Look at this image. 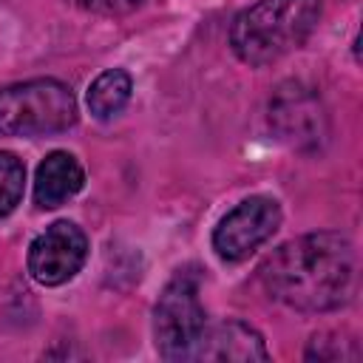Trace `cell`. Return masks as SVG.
<instances>
[{
  "instance_id": "cell-1",
  "label": "cell",
  "mask_w": 363,
  "mask_h": 363,
  "mask_svg": "<svg viewBox=\"0 0 363 363\" xmlns=\"http://www.w3.org/2000/svg\"><path fill=\"white\" fill-rule=\"evenodd\" d=\"M258 272L272 301L295 312H332L354 295L357 252L340 233H309L281 244Z\"/></svg>"
},
{
  "instance_id": "cell-2",
  "label": "cell",
  "mask_w": 363,
  "mask_h": 363,
  "mask_svg": "<svg viewBox=\"0 0 363 363\" xmlns=\"http://www.w3.org/2000/svg\"><path fill=\"white\" fill-rule=\"evenodd\" d=\"M320 11V0H258L235 14L230 45L241 62L252 68L269 65L312 37Z\"/></svg>"
},
{
  "instance_id": "cell-3",
  "label": "cell",
  "mask_w": 363,
  "mask_h": 363,
  "mask_svg": "<svg viewBox=\"0 0 363 363\" xmlns=\"http://www.w3.org/2000/svg\"><path fill=\"white\" fill-rule=\"evenodd\" d=\"M77 122L74 91L51 77L0 88V136H45Z\"/></svg>"
},
{
  "instance_id": "cell-4",
  "label": "cell",
  "mask_w": 363,
  "mask_h": 363,
  "mask_svg": "<svg viewBox=\"0 0 363 363\" xmlns=\"http://www.w3.org/2000/svg\"><path fill=\"white\" fill-rule=\"evenodd\" d=\"M207 315L199 301V275L176 272L153 306L156 352L164 360H196Z\"/></svg>"
},
{
  "instance_id": "cell-5",
  "label": "cell",
  "mask_w": 363,
  "mask_h": 363,
  "mask_svg": "<svg viewBox=\"0 0 363 363\" xmlns=\"http://www.w3.org/2000/svg\"><path fill=\"white\" fill-rule=\"evenodd\" d=\"M281 227V204L269 196H250L238 201L213 230V250L221 261L250 258Z\"/></svg>"
},
{
  "instance_id": "cell-6",
  "label": "cell",
  "mask_w": 363,
  "mask_h": 363,
  "mask_svg": "<svg viewBox=\"0 0 363 363\" xmlns=\"http://www.w3.org/2000/svg\"><path fill=\"white\" fill-rule=\"evenodd\" d=\"M269 128L295 150H318L329 133L326 111L312 88L286 82L269 99Z\"/></svg>"
},
{
  "instance_id": "cell-7",
  "label": "cell",
  "mask_w": 363,
  "mask_h": 363,
  "mask_svg": "<svg viewBox=\"0 0 363 363\" xmlns=\"http://www.w3.org/2000/svg\"><path fill=\"white\" fill-rule=\"evenodd\" d=\"M88 258V235L74 221L48 224L28 247V272L43 286L71 281Z\"/></svg>"
},
{
  "instance_id": "cell-8",
  "label": "cell",
  "mask_w": 363,
  "mask_h": 363,
  "mask_svg": "<svg viewBox=\"0 0 363 363\" xmlns=\"http://www.w3.org/2000/svg\"><path fill=\"white\" fill-rule=\"evenodd\" d=\"M267 343L261 332L241 320L207 323L196 349V360H218V363H252L267 360Z\"/></svg>"
},
{
  "instance_id": "cell-9",
  "label": "cell",
  "mask_w": 363,
  "mask_h": 363,
  "mask_svg": "<svg viewBox=\"0 0 363 363\" xmlns=\"http://www.w3.org/2000/svg\"><path fill=\"white\" fill-rule=\"evenodd\" d=\"M85 184V170L68 150H51L34 176V201L40 210H54L74 199Z\"/></svg>"
},
{
  "instance_id": "cell-10",
  "label": "cell",
  "mask_w": 363,
  "mask_h": 363,
  "mask_svg": "<svg viewBox=\"0 0 363 363\" xmlns=\"http://www.w3.org/2000/svg\"><path fill=\"white\" fill-rule=\"evenodd\" d=\"M130 94H133L130 74L122 68H108L88 85V111L96 119H111L130 102Z\"/></svg>"
},
{
  "instance_id": "cell-11",
  "label": "cell",
  "mask_w": 363,
  "mask_h": 363,
  "mask_svg": "<svg viewBox=\"0 0 363 363\" xmlns=\"http://www.w3.org/2000/svg\"><path fill=\"white\" fill-rule=\"evenodd\" d=\"M23 190H26L23 162L14 153L0 150V218L11 216L17 210V204L23 201Z\"/></svg>"
},
{
  "instance_id": "cell-12",
  "label": "cell",
  "mask_w": 363,
  "mask_h": 363,
  "mask_svg": "<svg viewBox=\"0 0 363 363\" xmlns=\"http://www.w3.org/2000/svg\"><path fill=\"white\" fill-rule=\"evenodd\" d=\"M360 352L354 340H343L337 335H315L306 349V360H357Z\"/></svg>"
},
{
  "instance_id": "cell-13",
  "label": "cell",
  "mask_w": 363,
  "mask_h": 363,
  "mask_svg": "<svg viewBox=\"0 0 363 363\" xmlns=\"http://www.w3.org/2000/svg\"><path fill=\"white\" fill-rule=\"evenodd\" d=\"M82 11H91V14H105V17H122V14H130L136 11L145 0H65Z\"/></svg>"
}]
</instances>
